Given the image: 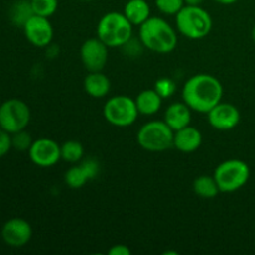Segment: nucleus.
Returning <instances> with one entry per match:
<instances>
[{
  "label": "nucleus",
  "mask_w": 255,
  "mask_h": 255,
  "mask_svg": "<svg viewBox=\"0 0 255 255\" xmlns=\"http://www.w3.org/2000/svg\"><path fill=\"white\" fill-rule=\"evenodd\" d=\"M136 107L138 110L139 115L143 116H152L157 114L162 106L163 99L158 95V92L154 89H147L139 92L134 99Z\"/></svg>",
  "instance_id": "nucleus-17"
},
{
  "label": "nucleus",
  "mask_w": 255,
  "mask_h": 255,
  "mask_svg": "<svg viewBox=\"0 0 255 255\" xmlns=\"http://www.w3.org/2000/svg\"><path fill=\"white\" fill-rule=\"evenodd\" d=\"M31 120V111L24 101L10 99L0 105V128L10 134L26 129Z\"/></svg>",
  "instance_id": "nucleus-8"
},
{
  "label": "nucleus",
  "mask_w": 255,
  "mask_h": 255,
  "mask_svg": "<svg viewBox=\"0 0 255 255\" xmlns=\"http://www.w3.org/2000/svg\"><path fill=\"white\" fill-rule=\"evenodd\" d=\"M85 154L84 146L81 142L75 141V139H70V141L64 142L61 144V159L69 163H77V162L82 161Z\"/></svg>",
  "instance_id": "nucleus-21"
},
{
  "label": "nucleus",
  "mask_w": 255,
  "mask_h": 255,
  "mask_svg": "<svg viewBox=\"0 0 255 255\" xmlns=\"http://www.w3.org/2000/svg\"><path fill=\"white\" fill-rule=\"evenodd\" d=\"M213 177L218 184L219 191L223 193H232L246 186L251 177V168L248 163L242 159H227L217 166Z\"/></svg>",
  "instance_id": "nucleus-5"
},
{
  "label": "nucleus",
  "mask_w": 255,
  "mask_h": 255,
  "mask_svg": "<svg viewBox=\"0 0 255 255\" xmlns=\"http://www.w3.org/2000/svg\"><path fill=\"white\" fill-rule=\"evenodd\" d=\"M193 192L196 193V196L201 197V198L212 199L216 198L221 191H219V187L213 176L211 177L203 174L194 179Z\"/></svg>",
  "instance_id": "nucleus-19"
},
{
  "label": "nucleus",
  "mask_w": 255,
  "mask_h": 255,
  "mask_svg": "<svg viewBox=\"0 0 255 255\" xmlns=\"http://www.w3.org/2000/svg\"><path fill=\"white\" fill-rule=\"evenodd\" d=\"M208 122L214 129L229 131L236 128L241 122V112L233 104L219 102L208 112Z\"/></svg>",
  "instance_id": "nucleus-13"
},
{
  "label": "nucleus",
  "mask_w": 255,
  "mask_h": 255,
  "mask_svg": "<svg viewBox=\"0 0 255 255\" xmlns=\"http://www.w3.org/2000/svg\"><path fill=\"white\" fill-rule=\"evenodd\" d=\"M138 110L134 99L126 95H117L106 101L104 106V117L110 125L116 127H128L136 122Z\"/></svg>",
  "instance_id": "nucleus-7"
},
{
  "label": "nucleus",
  "mask_w": 255,
  "mask_h": 255,
  "mask_svg": "<svg viewBox=\"0 0 255 255\" xmlns=\"http://www.w3.org/2000/svg\"><path fill=\"white\" fill-rule=\"evenodd\" d=\"M84 89L94 99H104L111 90V81L102 71L89 72L84 80Z\"/></svg>",
  "instance_id": "nucleus-16"
},
{
  "label": "nucleus",
  "mask_w": 255,
  "mask_h": 255,
  "mask_svg": "<svg viewBox=\"0 0 255 255\" xmlns=\"http://www.w3.org/2000/svg\"><path fill=\"white\" fill-rule=\"evenodd\" d=\"M32 142L34 141H32L31 138V134H30L26 129L15 132V133L11 134L12 148H15L16 151H29Z\"/></svg>",
  "instance_id": "nucleus-25"
},
{
  "label": "nucleus",
  "mask_w": 255,
  "mask_h": 255,
  "mask_svg": "<svg viewBox=\"0 0 255 255\" xmlns=\"http://www.w3.org/2000/svg\"><path fill=\"white\" fill-rule=\"evenodd\" d=\"M82 166V168L85 169V172H86V174L89 176L90 181L94 178H96L97 176H99L100 173V163L99 161H96L95 158H86L84 159V161L80 163Z\"/></svg>",
  "instance_id": "nucleus-27"
},
{
  "label": "nucleus",
  "mask_w": 255,
  "mask_h": 255,
  "mask_svg": "<svg viewBox=\"0 0 255 255\" xmlns=\"http://www.w3.org/2000/svg\"><path fill=\"white\" fill-rule=\"evenodd\" d=\"M27 152L30 161L41 168L55 166L61 159V144L46 137L35 139Z\"/></svg>",
  "instance_id": "nucleus-10"
},
{
  "label": "nucleus",
  "mask_w": 255,
  "mask_h": 255,
  "mask_svg": "<svg viewBox=\"0 0 255 255\" xmlns=\"http://www.w3.org/2000/svg\"><path fill=\"white\" fill-rule=\"evenodd\" d=\"M174 131L164 121H149L137 132L141 148L149 152H163L173 147Z\"/></svg>",
  "instance_id": "nucleus-6"
},
{
  "label": "nucleus",
  "mask_w": 255,
  "mask_h": 255,
  "mask_svg": "<svg viewBox=\"0 0 255 255\" xmlns=\"http://www.w3.org/2000/svg\"><path fill=\"white\" fill-rule=\"evenodd\" d=\"M124 14L133 26H141L151 17V7L146 0H128L125 5Z\"/></svg>",
  "instance_id": "nucleus-18"
},
{
  "label": "nucleus",
  "mask_w": 255,
  "mask_h": 255,
  "mask_svg": "<svg viewBox=\"0 0 255 255\" xmlns=\"http://www.w3.org/2000/svg\"><path fill=\"white\" fill-rule=\"evenodd\" d=\"M163 121L173 131H178V129L191 125L192 110L189 109L186 102H174L167 107Z\"/></svg>",
  "instance_id": "nucleus-15"
},
{
  "label": "nucleus",
  "mask_w": 255,
  "mask_h": 255,
  "mask_svg": "<svg viewBox=\"0 0 255 255\" xmlns=\"http://www.w3.org/2000/svg\"><path fill=\"white\" fill-rule=\"evenodd\" d=\"M30 2L34 14L44 17L52 16L59 6L57 0H30Z\"/></svg>",
  "instance_id": "nucleus-23"
},
{
  "label": "nucleus",
  "mask_w": 255,
  "mask_h": 255,
  "mask_svg": "<svg viewBox=\"0 0 255 255\" xmlns=\"http://www.w3.org/2000/svg\"><path fill=\"white\" fill-rule=\"evenodd\" d=\"M154 90L158 92V95L163 100L168 99L176 92V84H174L173 80L168 79V77H162V79H158L156 81Z\"/></svg>",
  "instance_id": "nucleus-26"
},
{
  "label": "nucleus",
  "mask_w": 255,
  "mask_h": 255,
  "mask_svg": "<svg viewBox=\"0 0 255 255\" xmlns=\"http://www.w3.org/2000/svg\"><path fill=\"white\" fill-rule=\"evenodd\" d=\"M203 1L204 0H184L186 5H194V6H197V5H201Z\"/></svg>",
  "instance_id": "nucleus-30"
},
{
  "label": "nucleus",
  "mask_w": 255,
  "mask_h": 255,
  "mask_svg": "<svg viewBox=\"0 0 255 255\" xmlns=\"http://www.w3.org/2000/svg\"><path fill=\"white\" fill-rule=\"evenodd\" d=\"M109 49L99 37L87 39L80 49V57L85 69L89 72L102 71L109 61Z\"/></svg>",
  "instance_id": "nucleus-9"
},
{
  "label": "nucleus",
  "mask_w": 255,
  "mask_h": 255,
  "mask_svg": "<svg viewBox=\"0 0 255 255\" xmlns=\"http://www.w3.org/2000/svg\"><path fill=\"white\" fill-rule=\"evenodd\" d=\"M223 85L216 76L197 74L189 77L182 89V99L192 111L208 114L222 101Z\"/></svg>",
  "instance_id": "nucleus-1"
},
{
  "label": "nucleus",
  "mask_w": 255,
  "mask_h": 255,
  "mask_svg": "<svg viewBox=\"0 0 255 255\" xmlns=\"http://www.w3.org/2000/svg\"><path fill=\"white\" fill-rule=\"evenodd\" d=\"M176 26L183 36L191 40H201L209 35L213 20L201 5H184L176 15Z\"/></svg>",
  "instance_id": "nucleus-3"
},
{
  "label": "nucleus",
  "mask_w": 255,
  "mask_h": 255,
  "mask_svg": "<svg viewBox=\"0 0 255 255\" xmlns=\"http://www.w3.org/2000/svg\"><path fill=\"white\" fill-rule=\"evenodd\" d=\"M79 1H82V2H90V1H94V0H79Z\"/></svg>",
  "instance_id": "nucleus-33"
},
{
  "label": "nucleus",
  "mask_w": 255,
  "mask_h": 255,
  "mask_svg": "<svg viewBox=\"0 0 255 255\" xmlns=\"http://www.w3.org/2000/svg\"><path fill=\"white\" fill-rule=\"evenodd\" d=\"M252 37H253V41L255 42V25L253 26V30H252Z\"/></svg>",
  "instance_id": "nucleus-32"
},
{
  "label": "nucleus",
  "mask_w": 255,
  "mask_h": 255,
  "mask_svg": "<svg viewBox=\"0 0 255 255\" xmlns=\"http://www.w3.org/2000/svg\"><path fill=\"white\" fill-rule=\"evenodd\" d=\"M142 45L157 54H169L178 44V35L164 19L151 16L139 26Z\"/></svg>",
  "instance_id": "nucleus-2"
},
{
  "label": "nucleus",
  "mask_w": 255,
  "mask_h": 255,
  "mask_svg": "<svg viewBox=\"0 0 255 255\" xmlns=\"http://www.w3.org/2000/svg\"><path fill=\"white\" fill-rule=\"evenodd\" d=\"M133 25L124 12L110 11L97 24V37L109 47L125 46L131 40Z\"/></svg>",
  "instance_id": "nucleus-4"
},
{
  "label": "nucleus",
  "mask_w": 255,
  "mask_h": 255,
  "mask_svg": "<svg viewBox=\"0 0 255 255\" xmlns=\"http://www.w3.org/2000/svg\"><path fill=\"white\" fill-rule=\"evenodd\" d=\"M203 136L198 128L193 126H186L183 128L174 131L173 147L183 153H191L201 147Z\"/></svg>",
  "instance_id": "nucleus-14"
},
{
  "label": "nucleus",
  "mask_w": 255,
  "mask_h": 255,
  "mask_svg": "<svg viewBox=\"0 0 255 255\" xmlns=\"http://www.w3.org/2000/svg\"><path fill=\"white\" fill-rule=\"evenodd\" d=\"M27 41L36 47H46L51 44L54 37V27L49 17L32 15L22 26Z\"/></svg>",
  "instance_id": "nucleus-11"
},
{
  "label": "nucleus",
  "mask_w": 255,
  "mask_h": 255,
  "mask_svg": "<svg viewBox=\"0 0 255 255\" xmlns=\"http://www.w3.org/2000/svg\"><path fill=\"white\" fill-rule=\"evenodd\" d=\"M131 249L125 244H116L109 249L110 255H131Z\"/></svg>",
  "instance_id": "nucleus-29"
},
{
  "label": "nucleus",
  "mask_w": 255,
  "mask_h": 255,
  "mask_svg": "<svg viewBox=\"0 0 255 255\" xmlns=\"http://www.w3.org/2000/svg\"><path fill=\"white\" fill-rule=\"evenodd\" d=\"M34 11H32L31 2L30 0H17L11 5L9 11L10 21L17 27H22L26 24L27 20L32 16Z\"/></svg>",
  "instance_id": "nucleus-20"
},
{
  "label": "nucleus",
  "mask_w": 255,
  "mask_h": 255,
  "mask_svg": "<svg viewBox=\"0 0 255 255\" xmlns=\"http://www.w3.org/2000/svg\"><path fill=\"white\" fill-rule=\"evenodd\" d=\"M65 183L69 188L71 189H80L90 181L89 176L86 174L85 169L82 168L81 164L79 166H74L66 171L64 176Z\"/></svg>",
  "instance_id": "nucleus-22"
},
{
  "label": "nucleus",
  "mask_w": 255,
  "mask_h": 255,
  "mask_svg": "<svg viewBox=\"0 0 255 255\" xmlns=\"http://www.w3.org/2000/svg\"><path fill=\"white\" fill-rule=\"evenodd\" d=\"M32 237L31 224L22 218H11L1 227V238L5 244L12 248L26 246Z\"/></svg>",
  "instance_id": "nucleus-12"
},
{
  "label": "nucleus",
  "mask_w": 255,
  "mask_h": 255,
  "mask_svg": "<svg viewBox=\"0 0 255 255\" xmlns=\"http://www.w3.org/2000/svg\"><path fill=\"white\" fill-rule=\"evenodd\" d=\"M154 4L162 14L176 16L186 5V2L184 0H154Z\"/></svg>",
  "instance_id": "nucleus-24"
},
{
  "label": "nucleus",
  "mask_w": 255,
  "mask_h": 255,
  "mask_svg": "<svg viewBox=\"0 0 255 255\" xmlns=\"http://www.w3.org/2000/svg\"><path fill=\"white\" fill-rule=\"evenodd\" d=\"M11 148V134L5 131V129L0 128V158L6 156Z\"/></svg>",
  "instance_id": "nucleus-28"
},
{
  "label": "nucleus",
  "mask_w": 255,
  "mask_h": 255,
  "mask_svg": "<svg viewBox=\"0 0 255 255\" xmlns=\"http://www.w3.org/2000/svg\"><path fill=\"white\" fill-rule=\"evenodd\" d=\"M216 2H218V4H223V5H231V4H234L236 1H238V0H214Z\"/></svg>",
  "instance_id": "nucleus-31"
}]
</instances>
